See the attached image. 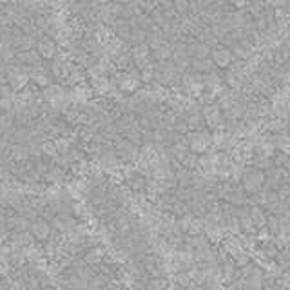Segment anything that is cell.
Listing matches in <instances>:
<instances>
[{"label": "cell", "instance_id": "6da1fadb", "mask_svg": "<svg viewBox=\"0 0 290 290\" xmlns=\"http://www.w3.org/2000/svg\"><path fill=\"white\" fill-rule=\"evenodd\" d=\"M42 96L51 105L53 111H65L67 105L71 104V95L58 84H49L47 87H44Z\"/></svg>", "mask_w": 290, "mask_h": 290}, {"label": "cell", "instance_id": "7a4b0ae2", "mask_svg": "<svg viewBox=\"0 0 290 290\" xmlns=\"http://www.w3.org/2000/svg\"><path fill=\"white\" fill-rule=\"evenodd\" d=\"M29 67L22 65V63H6V80H8V86L13 91H22L24 87L29 84Z\"/></svg>", "mask_w": 290, "mask_h": 290}, {"label": "cell", "instance_id": "3957f363", "mask_svg": "<svg viewBox=\"0 0 290 290\" xmlns=\"http://www.w3.org/2000/svg\"><path fill=\"white\" fill-rule=\"evenodd\" d=\"M147 38H149V40H147V45H149L151 51H153V58H156L158 62H165V60L172 58V49H174V45L169 44L167 40H163V36L149 35Z\"/></svg>", "mask_w": 290, "mask_h": 290}, {"label": "cell", "instance_id": "277c9868", "mask_svg": "<svg viewBox=\"0 0 290 290\" xmlns=\"http://www.w3.org/2000/svg\"><path fill=\"white\" fill-rule=\"evenodd\" d=\"M178 78H180V71L176 69L174 62L165 60V62H160V65H156V77H154V80L160 82L162 86H172L174 82H178Z\"/></svg>", "mask_w": 290, "mask_h": 290}, {"label": "cell", "instance_id": "5b68a950", "mask_svg": "<svg viewBox=\"0 0 290 290\" xmlns=\"http://www.w3.org/2000/svg\"><path fill=\"white\" fill-rule=\"evenodd\" d=\"M223 109L218 104H207L201 111L203 114V122L207 123V127H210L212 131H222L223 127Z\"/></svg>", "mask_w": 290, "mask_h": 290}, {"label": "cell", "instance_id": "8992f818", "mask_svg": "<svg viewBox=\"0 0 290 290\" xmlns=\"http://www.w3.org/2000/svg\"><path fill=\"white\" fill-rule=\"evenodd\" d=\"M210 145H212V136L207 131H194L189 136V147L196 154L207 153L210 149Z\"/></svg>", "mask_w": 290, "mask_h": 290}, {"label": "cell", "instance_id": "52a82bcc", "mask_svg": "<svg viewBox=\"0 0 290 290\" xmlns=\"http://www.w3.org/2000/svg\"><path fill=\"white\" fill-rule=\"evenodd\" d=\"M116 84L123 93H136L141 86V77L140 72H134V71L120 72L116 77Z\"/></svg>", "mask_w": 290, "mask_h": 290}, {"label": "cell", "instance_id": "ba28073f", "mask_svg": "<svg viewBox=\"0 0 290 290\" xmlns=\"http://www.w3.org/2000/svg\"><path fill=\"white\" fill-rule=\"evenodd\" d=\"M131 58L134 62V65L138 69H143L147 67L149 63H153V51L147 44L140 42V44H136L131 51Z\"/></svg>", "mask_w": 290, "mask_h": 290}, {"label": "cell", "instance_id": "9c48e42d", "mask_svg": "<svg viewBox=\"0 0 290 290\" xmlns=\"http://www.w3.org/2000/svg\"><path fill=\"white\" fill-rule=\"evenodd\" d=\"M265 183V174L259 169H250L243 174V187L247 192H258Z\"/></svg>", "mask_w": 290, "mask_h": 290}, {"label": "cell", "instance_id": "30bf717a", "mask_svg": "<svg viewBox=\"0 0 290 290\" xmlns=\"http://www.w3.org/2000/svg\"><path fill=\"white\" fill-rule=\"evenodd\" d=\"M29 82H33L35 86L38 87H47L49 84H53V72H49L42 65H36V67L29 69Z\"/></svg>", "mask_w": 290, "mask_h": 290}, {"label": "cell", "instance_id": "8fae6325", "mask_svg": "<svg viewBox=\"0 0 290 290\" xmlns=\"http://www.w3.org/2000/svg\"><path fill=\"white\" fill-rule=\"evenodd\" d=\"M210 58H212L214 65L216 67L227 69L232 63V51L229 47H223V45H218L210 51Z\"/></svg>", "mask_w": 290, "mask_h": 290}, {"label": "cell", "instance_id": "7c38bea8", "mask_svg": "<svg viewBox=\"0 0 290 290\" xmlns=\"http://www.w3.org/2000/svg\"><path fill=\"white\" fill-rule=\"evenodd\" d=\"M36 51L44 60H53L56 56V42L51 36H42L40 40L36 42Z\"/></svg>", "mask_w": 290, "mask_h": 290}, {"label": "cell", "instance_id": "4fadbf2b", "mask_svg": "<svg viewBox=\"0 0 290 290\" xmlns=\"http://www.w3.org/2000/svg\"><path fill=\"white\" fill-rule=\"evenodd\" d=\"M122 15V4H104V8L100 9V20L104 24H114L118 17Z\"/></svg>", "mask_w": 290, "mask_h": 290}, {"label": "cell", "instance_id": "5bb4252c", "mask_svg": "<svg viewBox=\"0 0 290 290\" xmlns=\"http://www.w3.org/2000/svg\"><path fill=\"white\" fill-rule=\"evenodd\" d=\"M17 60L22 65H26V67H36V65H42V56L38 54V51H33V49H27V51H18L17 53Z\"/></svg>", "mask_w": 290, "mask_h": 290}, {"label": "cell", "instance_id": "9a60e30c", "mask_svg": "<svg viewBox=\"0 0 290 290\" xmlns=\"http://www.w3.org/2000/svg\"><path fill=\"white\" fill-rule=\"evenodd\" d=\"M11 44H13L15 51H27V49H33V44H35V38L31 35H27V33H13L11 35Z\"/></svg>", "mask_w": 290, "mask_h": 290}, {"label": "cell", "instance_id": "2e32d148", "mask_svg": "<svg viewBox=\"0 0 290 290\" xmlns=\"http://www.w3.org/2000/svg\"><path fill=\"white\" fill-rule=\"evenodd\" d=\"M203 87L210 93V95L218 96L223 89H225V84H223L222 78L212 71V72H207L203 77Z\"/></svg>", "mask_w": 290, "mask_h": 290}, {"label": "cell", "instance_id": "e0dca14e", "mask_svg": "<svg viewBox=\"0 0 290 290\" xmlns=\"http://www.w3.org/2000/svg\"><path fill=\"white\" fill-rule=\"evenodd\" d=\"M210 45L207 42H190L187 44V54L189 58H207L210 56Z\"/></svg>", "mask_w": 290, "mask_h": 290}, {"label": "cell", "instance_id": "ac0fdd59", "mask_svg": "<svg viewBox=\"0 0 290 290\" xmlns=\"http://www.w3.org/2000/svg\"><path fill=\"white\" fill-rule=\"evenodd\" d=\"M0 290H4V286ZM9 290H56V288L47 285V283H45L44 279H40V277H35V281H33V277H29V279L24 281V288H18V285H13Z\"/></svg>", "mask_w": 290, "mask_h": 290}, {"label": "cell", "instance_id": "d6986e66", "mask_svg": "<svg viewBox=\"0 0 290 290\" xmlns=\"http://www.w3.org/2000/svg\"><path fill=\"white\" fill-rule=\"evenodd\" d=\"M113 29L116 33L118 38H122V40H127V38H131L132 36V26L129 20L125 18H118L116 22L113 24Z\"/></svg>", "mask_w": 290, "mask_h": 290}, {"label": "cell", "instance_id": "ffe728a7", "mask_svg": "<svg viewBox=\"0 0 290 290\" xmlns=\"http://www.w3.org/2000/svg\"><path fill=\"white\" fill-rule=\"evenodd\" d=\"M190 67L194 69L196 72H203V75H207V72H212L214 71V62L210 56H207V58H190Z\"/></svg>", "mask_w": 290, "mask_h": 290}, {"label": "cell", "instance_id": "44dd1931", "mask_svg": "<svg viewBox=\"0 0 290 290\" xmlns=\"http://www.w3.org/2000/svg\"><path fill=\"white\" fill-rule=\"evenodd\" d=\"M183 87H185L189 93L198 95L199 91L205 89V87H203V78L198 77V75H189V77H183Z\"/></svg>", "mask_w": 290, "mask_h": 290}, {"label": "cell", "instance_id": "7402d4cb", "mask_svg": "<svg viewBox=\"0 0 290 290\" xmlns=\"http://www.w3.org/2000/svg\"><path fill=\"white\" fill-rule=\"evenodd\" d=\"M136 153H138V149L134 147V143L129 140H123L118 143V154L122 156L123 160H131L136 156Z\"/></svg>", "mask_w": 290, "mask_h": 290}, {"label": "cell", "instance_id": "603a6c76", "mask_svg": "<svg viewBox=\"0 0 290 290\" xmlns=\"http://www.w3.org/2000/svg\"><path fill=\"white\" fill-rule=\"evenodd\" d=\"M243 77H241V72L240 71H229L227 72V77H225V82H227V86L231 87L232 91H238L243 87Z\"/></svg>", "mask_w": 290, "mask_h": 290}, {"label": "cell", "instance_id": "cb8c5ba5", "mask_svg": "<svg viewBox=\"0 0 290 290\" xmlns=\"http://www.w3.org/2000/svg\"><path fill=\"white\" fill-rule=\"evenodd\" d=\"M91 86H93V89H95L98 95H105L109 91V80L105 75H102V77L91 78Z\"/></svg>", "mask_w": 290, "mask_h": 290}, {"label": "cell", "instance_id": "d4e9b609", "mask_svg": "<svg viewBox=\"0 0 290 290\" xmlns=\"http://www.w3.org/2000/svg\"><path fill=\"white\" fill-rule=\"evenodd\" d=\"M140 77H141V82H154V77H156V65L154 63H149L147 67L140 69Z\"/></svg>", "mask_w": 290, "mask_h": 290}, {"label": "cell", "instance_id": "484cf974", "mask_svg": "<svg viewBox=\"0 0 290 290\" xmlns=\"http://www.w3.org/2000/svg\"><path fill=\"white\" fill-rule=\"evenodd\" d=\"M96 40L100 42V44H107L109 40H111V31H109L107 27L104 26H100L98 27V31H96Z\"/></svg>", "mask_w": 290, "mask_h": 290}, {"label": "cell", "instance_id": "4316f807", "mask_svg": "<svg viewBox=\"0 0 290 290\" xmlns=\"http://www.w3.org/2000/svg\"><path fill=\"white\" fill-rule=\"evenodd\" d=\"M276 145H277V149H279V151H283L285 154H290V136H285V138L281 136Z\"/></svg>", "mask_w": 290, "mask_h": 290}, {"label": "cell", "instance_id": "83f0119b", "mask_svg": "<svg viewBox=\"0 0 290 290\" xmlns=\"http://www.w3.org/2000/svg\"><path fill=\"white\" fill-rule=\"evenodd\" d=\"M265 4H268L274 9H279V8H285L286 0H265Z\"/></svg>", "mask_w": 290, "mask_h": 290}, {"label": "cell", "instance_id": "f1b7e54d", "mask_svg": "<svg viewBox=\"0 0 290 290\" xmlns=\"http://www.w3.org/2000/svg\"><path fill=\"white\" fill-rule=\"evenodd\" d=\"M42 149H44V153H47V154H53L54 151H56V145H54V141H45L44 145H42Z\"/></svg>", "mask_w": 290, "mask_h": 290}, {"label": "cell", "instance_id": "f546056e", "mask_svg": "<svg viewBox=\"0 0 290 290\" xmlns=\"http://www.w3.org/2000/svg\"><path fill=\"white\" fill-rule=\"evenodd\" d=\"M227 2H231L234 8L241 9V8H245V6H247V2H249V0H227Z\"/></svg>", "mask_w": 290, "mask_h": 290}, {"label": "cell", "instance_id": "4dcf8cb0", "mask_svg": "<svg viewBox=\"0 0 290 290\" xmlns=\"http://www.w3.org/2000/svg\"><path fill=\"white\" fill-rule=\"evenodd\" d=\"M17 0H0V6H9V4H15Z\"/></svg>", "mask_w": 290, "mask_h": 290}, {"label": "cell", "instance_id": "1f68e13d", "mask_svg": "<svg viewBox=\"0 0 290 290\" xmlns=\"http://www.w3.org/2000/svg\"><path fill=\"white\" fill-rule=\"evenodd\" d=\"M118 4H122V6H125V4H129V2H132V0H116Z\"/></svg>", "mask_w": 290, "mask_h": 290}, {"label": "cell", "instance_id": "d6a6232c", "mask_svg": "<svg viewBox=\"0 0 290 290\" xmlns=\"http://www.w3.org/2000/svg\"><path fill=\"white\" fill-rule=\"evenodd\" d=\"M4 69H6V63L2 62V58H0V72H4Z\"/></svg>", "mask_w": 290, "mask_h": 290}, {"label": "cell", "instance_id": "836d02e7", "mask_svg": "<svg viewBox=\"0 0 290 290\" xmlns=\"http://www.w3.org/2000/svg\"><path fill=\"white\" fill-rule=\"evenodd\" d=\"M285 8H286V13H290V0H286V4H285Z\"/></svg>", "mask_w": 290, "mask_h": 290}, {"label": "cell", "instance_id": "e575fe53", "mask_svg": "<svg viewBox=\"0 0 290 290\" xmlns=\"http://www.w3.org/2000/svg\"><path fill=\"white\" fill-rule=\"evenodd\" d=\"M100 4H107V2H111V0H98Z\"/></svg>", "mask_w": 290, "mask_h": 290}, {"label": "cell", "instance_id": "d590c367", "mask_svg": "<svg viewBox=\"0 0 290 290\" xmlns=\"http://www.w3.org/2000/svg\"><path fill=\"white\" fill-rule=\"evenodd\" d=\"M172 2H174V0H172Z\"/></svg>", "mask_w": 290, "mask_h": 290}]
</instances>
